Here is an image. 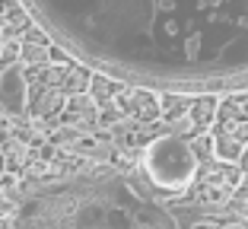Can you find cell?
<instances>
[{
	"label": "cell",
	"instance_id": "cell-4",
	"mask_svg": "<svg viewBox=\"0 0 248 229\" xmlns=\"http://www.w3.org/2000/svg\"><path fill=\"white\" fill-rule=\"evenodd\" d=\"M219 111H223V124L217 127L210 147H213L217 163L232 166V163H239L242 150L248 147V118H242V115H239V108H235L232 99H229Z\"/></svg>",
	"mask_w": 248,
	"mask_h": 229
},
{
	"label": "cell",
	"instance_id": "cell-18",
	"mask_svg": "<svg viewBox=\"0 0 248 229\" xmlns=\"http://www.w3.org/2000/svg\"><path fill=\"white\" fill-rule=\"evenodd\" d=\"M3 172H7V169H3V159H0V178H3Z\"/></svg>",
	"mask_w": 248,
	"mask_h": 229
},
{
	"label": "cell",
	"instance_id": "cell-13",
	"mask_svg": "<svg viewBox=\"0 0 248 229\" xmlns=\"http://www.w3.org/2000/svg\"><path fill=\"white\" fill-rule=\"evenodd\" d=\"M61 92H64L67 99L86 96L89 92V70H83V67H67L64 80H61Z\"/></svg>",
	"mask_w": 248,
	"mask_h": 229
},
{
	"label": "cell",
	"instance_id": "cell-7",
	"mask_svg": "<svg viewBox=\"0 0 248 229\" xmlns=\"http://www.w3.org/2000/svg\"><path fill=\"white\" fill-rule=\"evenodd\" d=\"M58 121H61V127H67V131L93 134V127H99V105H95L89 96H73V99L64 102Z\"/></svg>",
	"mask_w": 248,
	"mask_h": 229
},
{
	"label": "cell",
	"instance_id": "cell-2",
	"mask_svg": "<svg viewBox=\"0 0 248 229\" xmlns=\"http://www.w3.org/2000/svg\"><path fill=\"white\" fill-rule=\"evenodd\" d=\"M10 200L13 229H185L140 178L83 159L54 163L45 178L16 185Z\"/></svg>",
	"mask_w": 248,
	"mask_h": 229
},
{
	"label": "cell",
	"instance_id": "cell-8",
	"mask_svg": "<svg viewBox=\"0 0 248 229\" xmlns=\"http://www.w3.org/2000/svg\"><path fill=\"white\" fill-rule=\"evenodd\" d=\"M0 111H7L10 118L26 115V70L19 64L0 74Z\"/></svg>",
	"mask_w": 248,
	"mask_h": 229
},
{
	"label": "cell",
	"instance_id": "cell-12",
	"mask_svg": "<svg viewBox=\"0 0 248 229\" xmlns=\"http://www.w3.org/2000/svg\"><path fill=\"white\" fill-rule=\"evenodd\" d=\"M118 92H121V83L108 80V76H89V92H86V96L93 99L99 108H102V105H108V102H115Z\"/></svg>",
	"mask_w": 248,
	"mask_h": 229
},
{
	"label": "cell",
	"instance_id": "cell-5",
	"mask_svg": "<svg viewBox=\"0 0 248 229\" xmlns=\"http://www.w3.org/2000/svg\"><path fill=\"white\" fill-rule=\"evenodd\" d=\"M64 102H67V96L58 86H45V83L26 80V115L35 124H48L51 118H58Z\"/></svg>",
	"mask_w": 248,
	"mask_h": 229
},
{
	"label": "cell",
	"instance_id": "cell-11",
	"mask_svg": "<svg viewBox=\"0 0 248 229\" xmlns=\"http://www.w3.org/2000/svg\"><path fill=\"white\" fill-rule=\"evenodd\" d=\"M0 159H3V169L10 172H22L26 166H29V147L22 140H16V137H10L7 143H3V153H0Z\"/></svg>",
	"mask_w": 248,
	"mask_h": 229
},
{
	"label": "cell",
	"instance_id": "cell-15",
	"mask_svg": "<svg viewBox=\"0 0 248 229\" xmlns=\"http://www.w3.org/2000/svg\"><path fill=\"white\" fill-rule=\"evenodd\" d=\"M166 131H169V137H182V140H185V134H194V124H191L188 115H182V118L166 121Z\"/></svg>",
	"mask_w": 248,
	"mask_h": 229
},
{
	"label": "cell",
	"instance_id": "cell-17",
	"mask_svg": "<svg viewBox=\"0 0 248 229\" xmlns=\"http://www.w3.org/2000/svg\"><path fill=\"white\" fill-rule=\"evenodd\" d=\"M239 172H242V175H248V147L242 150V156H239Z\"/></svg>",
	"mask_w": 248,
	"mask_h": 229
},
{
	"label": "cell",
	"instance_id": "cell-10",
	"mask_svg": "<svg viewBox=\"0 0 248 229\" xmlns=\"http://www.w3.org/2000/svg\"><path fill=\"white\" fill-rule=\"evenodd\" d=\"M217 111H219V99L217 96H197V99H191L188 118H191V124H194V131H207V127L217 121Z\"/></svg>",
	"mask_w": 248,
	"mask_h": 229
},
{
	"label": "cell",
	"instance_id": "cell-16",
	"mask_svg": "<svg viewBox=\"0 0 248 229\" xmlns=\"http://www.w3.org/2000/svg\"><path fill=\"white\" fill-rule=\"evenodd\" d=\"M232 200H242V204L248 200V175H242V178H239V185L232 188Z\"/></svg>",
	"mask_w": 248,
	"mask_h": 229
},
{
	"label": "cell",
	"instance_id": "cell-6",
	"mask_svg": "<svg viewBox=\"0 0 248 229\" xmlns=\"http://www.w3.org/2000/svg\"><path fill=\"white\" fill-rule=\"evenodd\" d=\"M118 108H121V115H127L134 124H143V127H150L153 121L162 118L159 96L150 92V89H134V86L121 89V92H118Z\"/></svg>",
	"mask_w": 248,
	"mask_h": 229
},
{
	"label": "cell",
	"instance_id": "cell-3",
	"mask_svg": "<svg viewBox=\"0 0 248 229\" xmlns=\"http://www.w3.org/2000/svg\"><path fill=\"white\" fill-rule=\"evenodd\" d=\"M137 169L143 172L146 185L166 194H185L197 182V156L188 140L182 137H153L140 147Z\"/></svg>",
	"mask_w": 248,
	"mask_h": 229
},
{
	"label": "cell",
	"instance_id": "cell-14",
	"mask_svg": "<svg viewBox=\"0 0 248 229\" xmlns=\"http://www.w3.org/2000/svg\"><path fill=\"white\" fill-rule=\"evenodd\" d=\"M19 64V42H0V67H16Z\"/></svg>",
	"mask_w": 248,
	"mask_h": 229
},
{
	"label": "cell",
	"instance_id": "cell-1",
	"mask_svg": "<svg viewBox=\"0 0 248 229\" xmlns=\"http://www.w3.org/2000/svg\"><path fill=\"white\" fill-rule=\"evenodd\" d=\"M22 10L115 83L191 99L248 92V0H32Z\"/></svg>",
	"mask_w": 248,
	"mask_h": 229
},
{
	"label": "cell",
	"instance_id": "cell-9",
	"mask_svg": "<svg viewBox=\"0 0 248 229\" xmlns=\"http://www.w3.org/2000/svg\"><path fill=\"white\" fill-rule=\"evenodd\" d=\"M54 64V48L45 42H19V67L26 70H42Z\"/></svg>",
	"mask_w": 248,
	"mask_h": 229
}]
</instances>
